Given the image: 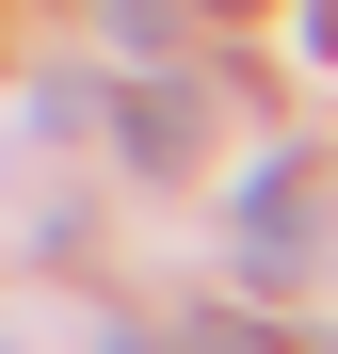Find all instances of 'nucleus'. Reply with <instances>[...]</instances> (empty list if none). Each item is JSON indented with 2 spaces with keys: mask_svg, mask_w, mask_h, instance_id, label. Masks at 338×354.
<instances>
[{
  "mask_svg": "<svg viewBox=\"0 0 338 354\" xmlns=\"http://www.w3.org/2000/svg\"><path fill=\"white\" fill-rule=\"evenodd\" d=\"M242 258L274 274V258H322V209L290 194V177H258V194H242Z\"/></svg>",
  "mask_w": 338,
  "mask_h": 354,
  "instance_id": "f257e3e1",
  "label": "nucleus"
},
{
  "mask_svg": "<svg viewBox=\"0 0 338 354\" xmlns=\"http://www.w3.org/2000/svg\"><path fill=\"white\" fill-rule=\"evenodd\" d=\"M306 48H338V0H306Z\"/></svg>",
  "mask_w": 338,
  "mask_h": 354,
  "instance_id": "7ed1b4c3",
  "label": "nucleus"
},
{
  "mask_svg": "<svg viewBox=\"0 0 338 354\" xmlns=\"http://www.w3.org/2000/svg\"><path fill=\"white\" fill-rule=\"evenodd\" d=\"M194 354H274V338H242V322H209V338H194Z\"/></svg>",
  "mask_w": 338,
  "mask_h": 354,
  "instance_id": "f03ea898",
  "label": "nucleus"
}]
</instances>
